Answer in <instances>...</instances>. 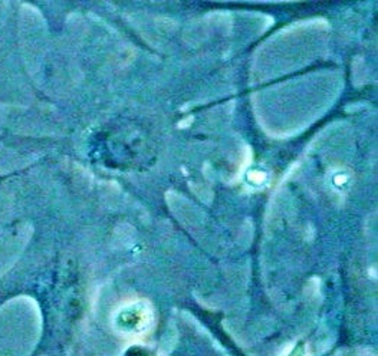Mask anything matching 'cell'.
<instances>
[{
  "instance_id": "1",
  "label": "cell",
  "mask_w": 378,
  "mask_h": 356,
  "mask_svg": "<svg viewBox=\"0 0 378 356\" xmlns=\"http://www.w3.org/2000/svg\"><path fill=\"white\" fill-rule=\"evenodd\" d=\"M116 325L124 335L140 336L152 326V310L144 300H135L122 307L116 318Z\"/></svg>"
}]
</instances>
